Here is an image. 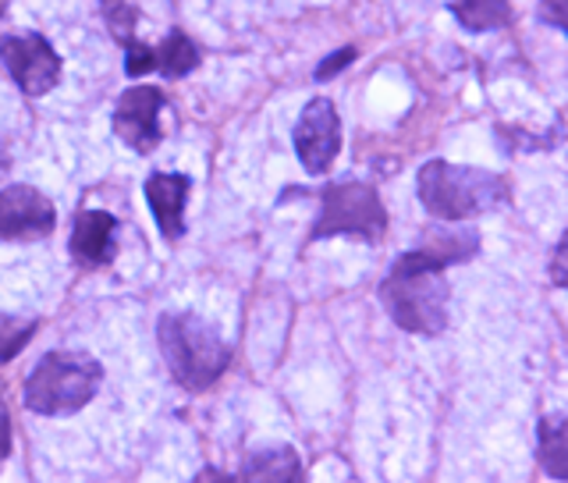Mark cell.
Masks as SVG:
<instances>
[{
  "mask_svg": "<svg viewBox=\"0 0 568 483\" xmlns=\"http://www.w3.org/2000/svg\"><path fill=\"white\" fill-rule=\"evenodd\" d=\"M479 253V235L473 228L437 231L430 242L408 249L395 260L390 274L381 284V299L390 320L408 334L437 338L448 328V302L452 284L444 271L455 263H469Z\"/></svg>",
  "mask_w": 568,
  "mask_h": 483,
  "instance_id": "6da1fadb",
  "label": "cell"
},
{
  "mask_svg": "<svg viewBox=\"0 0 568 483\" xmlns=\"http://www.w3.org/2000/svg\"><path fill=\"white\" fill-rule=\"evenodd\" d=\"M419 203L437 221H473L479 213L501 210L511 200V185L505 174L430 160L419 168Z\"/></svg>",
  "mask_w": 568,
  "mask_h": 483,
  "instance_id": "7a4b0ae2",
  "label": "cell"
},
{
  "mask_svg": "<svg viewBox=\"0 0 568 483\" xmlns=\"http://www.w3.org/2000/svg\"><path fill=\"white\" fill-rule=\"evenodd\" d=\"M156 342L171 366V378L189 391H206L227 370L231 352L206 320L192 313H168L156 324Z\"/></svg>",
  "mask_w": 568,
  "mask_h": 483,
  "instance_id": "3957f363",
  "label": "cell"
},
{
  "mask_svg": "<svg viewBox=\"0 0 568 483\" xmlns=\"http://www.w3.org/2000/svg\"><path fill=\"white\" fill-rule=\"evenodd\" d=\"M103 370L85 352H47L26 381V405L40 416H68L93 402Z\"/></svg>",
  "mask_w": 568,
  "mask_h": 483,
  "instance_id": "277c9868",
  "label": "cell"
},
{
  "mask_svg": "<svg viewBox=\"0 0 568 483\" xmlns=\"http://www.w3.org/2000/svg\"><path fill=\"white\" fill-rule=\"evenodd\" d=\"M334 235L363 242H381L387 235V210L377 189L366 182H337L320 192V218L310 231V242Z\"/></svg>",
  "mask_w": 568,
  "mask_h": 483,
  "instance_id": "5b68a950",
  "label": "cell"
},
{
  "mask_svg": "<svg viewBox=\"0 0 568 483\" xmlns=\"http://www.w3.org/2000/svg\"><path fill=\"white\" fill-rule=\"evenodd\" d=\"M295 153L310 174H324L342 153V121L337 107L327 97H316L302 107V118L295 124Z\"/></svg>",
  "mask_w": 568,
  "mask_h": 483,
  "instance_id": "8992f818",
  "label": "cell"
},
{
  "mask_svg": "<svg viewBox=\"0 0 568 483\" xmlns=\"http://www.w3.org/2000/svg\"><path fill=\"white\" fill-rule=\"evenodd\" d=\"M0 58H4V68L11 71V79L18 82V89L29 97L50 93L61 79V58L43 36L36 32H22V36H8L0 43Z\"/></svg>",
  "mask_w": 568,
  "mask_h": 483,
  "instance_id": "52a82bcc",
  "label": "cell"
},
{
  "mask_svg": "<svg viewBox=\"0 0 568 483\" xmlns=\"http://www.w3.org/2000/svg\"><path fill=\"white\" fill-rule=\"evenodd\" d=\"M58 224V210L40 189L32 185H11L0 192V239L11 242H32L47 239Z\"/></svg>",
  "mask_w": 568,
  "mask_h": 483,
  "instance_id": "ba28073f",
  "label": "cell"
},
{
  "mask_svg": "<svg viewBox=\"0 0 568 483\" xmlns=\"http://www.w3.org/2000/svg\"><path fill=\"white\" fill-rule=\"evenodd\" d=\"M160 111H164V93L156 85H132L114 107V132L135 153H150L160 142Z\"/></svg>",
  "mask_w": 568,
  "mask_h": 483,
  "instance_id": "9c48e42d",
  "label": "cell"
},
{
  "mask_svg": "<svg viewBox=\"0 0 568 483\" xmlns=\"http://www.w3.org/2000/svg\"><path fill=\"white\" fill-rule=\"evenodd\" d=\"M124 53H129V58H124V71H129L132 79L146 76V71H160V76H168V79H182L200 64V50H195V43L185 32H171L160 47L129 40L124 43Z\"/></svg>",
  "mask_w": 568,
  "mask_h": 483,
  "instance_id": "30bf717a",
  "label": "cell"
},
{
  "mask_svg": "<svg viewBox=\"0 0 568 483\" xmlns=\"http://www.w3.org/2000/svg\"><path fill=\"white\" fill-rule=\"evenodd\" d=\"M118 221L106 210H82L71 228V256L82 266H103L114 260Z\"/></svg>",
  "mask_w": 568,
  "mask_h": 483,
  "instance_id": "8fae6325",
  "label": "cell"
},
{
  "mask_svg": "<svg viewBox=\"0 0 568 483\" xmlns=\"http://www.w3.org/2000/svg\"><path fill=\"white\" fill-rule=\"evenodd\" d=\"M189 178L185 174H153L146 182L150 210L168 239H178L185 228V200H189Z\"/></svg>",
  "mask_w": 568,
  "mask_h": 483,
  "instance_id": "7c38bea8",
  "label": "cell"
},
{
  "mask_svg": "<svg viewBox=\"0 0 568 483\" xmlns=\"http://www.w3.org/2000/svg\"><path fill=\"white\" fill-rule=\"evenodd\" d=\"M242 483H302V459L288 444L256 449L242 462Z\"/></svg>",
  "mask_w": 568,
  "mask_h": 483,
  "instance_id": "4fadbf2b",
  "label": "cell"
},
{
  "mask_svg": "<svg viewBox=\"0 0 568 483\" xmlns=\"http://www.w3.org/2000/svg\"><path fill=\"white\" fill-rule=\"evenodd\" d=\"M537 462L550 480H568V416H561V413L540 416Z\"/></svg>",
  "mask_w": 568,
  "mask_h": 483,
  "instance_id": "5bb4252c",
  "label": "cell"
},
{
  "mask_svg": "<svg viewBox=\"0 0 568 483\" xmlns=\"http://www.w3.org/2000/svg\"><path fill=\"white\" fill-rule=\"evenodd\" d=\"M448 8L466 32H494L511 26V0H452Z\"/></svg>",
  "mask_w": 568,
  "mask_h": 483,
  "instance_id": "9a60e30c",
  "label": "cell"
},
{
  "mask_svg": "<svg viewBox=\"0 0 568 483\" xmlns=\"http://www.w3.org/2000/svg\"><path fill=\"white\" fill-rule=\"evenodd\" d=\"M36 334V320H14L0 316V363H11L18 352L29 345V338Z\"/></svg>",
  "mask_w": 568,
  "mask_h": 483,
  "instance_id": "2e32d148",
  "label": "cell"
},
{
  "mask_svg": "<svg viewBox=\"0 0 568 483\" xmlns=\"http://www.w3.org/2000/svg\"><path fill=\"white\" fill-rule=\"evenodd\" d=\"M100 8L106 14V22H111V32L118 36L121 43L135 40V36H132V29H135V11L124 4V0H100Z\"/></svg>",
  "mask_w": 568,
  "mask_h": 483,
  "instance_id": "e0dca14e",
  "label": "cell"
},
{
  "mask_svg": "<svg viewBox=\"0 0 568 483\" xmlns=\"http://www.w3.org/2000/svg\"><path fill=\"white\" fill-rule=\"evenodd\" d=\"M540 22L568 36V0H537Z\"/></svg>",
  "mask_w": 568,
  "mask_h": 483,
  "instance_id": "ac0fdd59",
  "label": "cell"
},
{
  "mask_svg": "<svg viewBox=\"0 0 568 483\" xmlns=\"http://www.w3.org/2000/svg\"><path fill=\"white\" fill-rule=\"evenodd\" d=\"M550 281H555L558 289H568V231L555 245V256H550Z\"/></svg>",
  "mask_w": 568,
  "mask_h": 483,
  "instance_id": "d6986e66",
  "label": "cell"
},
{
  "mask_svg": "<svg viewBox=\"0 0 568 483\" xmlns=\"http://www.w3.org/2000/svg\"><path fill=\"white\" fill-rule=\"evenodd\" d=\"M352 61H355V50H352V47H345V50H337V53H331V58H327L324 64H320V68H316V79H320V82H324V79L337 76V71H342V68H348Z\"/></svg>",
  "mask_w": 568,
  "mask_h": 483,
  "instance_id": "ffe728a7",
  "label": "cell"
},
{
  "mask_svg": "<svg viewBox=\"0 0 568 483\" xmlns=\"http://www.w3.org/2000/svg\"><path fill=\"white\" fill-rule=\"evenodd\" d=\"M11 452V420H8V409L0 402V455Z\"/></svg>",
  "mask_w": 568,
  "mask_h": 483,
  "instance_id": "44dd1931",
  "label": "cell"
},
{
  "mask_svg": "<svg viewBox=\"0 0 568 483\" xmlns=\"http://www.w3.org/2000/svg\"><path fill=\"white\" fill-rule=\"evenodd\" d=\"M192 483H235V480H231L227 473H221V470H203Z\"/></svg>",
  "mask_w": 568,
  "mask_h": 483,
  "instance_id": "7402d4cb",
  "label": "cell"
},
{
  "mask_svg": "<svg viewBox=\"0 0 568 483\" xmlns=\"http://www.w3.org/2000/svg\"><path fill=\"white\" fill-rule=\"evenodd\" d=\"M8 164H11V153H8V142H4V135H0V174L8 171Z\"/></svg>",
  "mask_w": 568,
  "mask_h": 483,
  "instance_id": "603a6c76",
  "label": "cell"
}]
</instances>
